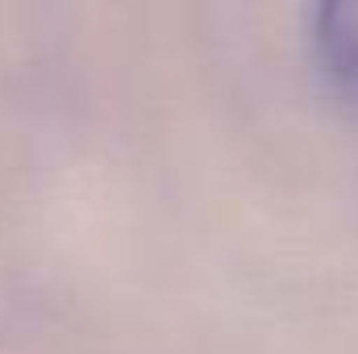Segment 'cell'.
Listing matches in <instances>:
<instances>
[{
    "mask_svg": "<svg viewBox=\"0 0 358 354\" xmlns=\"http://www.w3.org/2000/svg\"><path fill=\"white\" fill-rule=\"evenodd\" d=\"M308 59L329 96L358 117V0L317 4L308 13Z\"/></svg>",
    "mask_w": 358,
    "mask_h": 354,
    "instance_id": "cell-1",
    "label": "cell"
}]
</instances>
